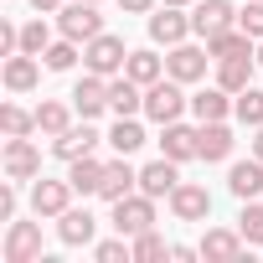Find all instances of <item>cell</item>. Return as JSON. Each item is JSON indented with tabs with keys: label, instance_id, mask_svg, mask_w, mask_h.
I'll return each mask as SVG.
<instances>
[{
	"label": "cell",
	"instance_id": "obj_1",
	"mask_svg": "<svg viewBox=\"0 0 263 263\" xmlns=\"http://www.w3.org/2000/svg\"><path fill=\"white\" fill-rule=\"evenodd\" d=\"M181 108H186V93H181V83H176L171 72H165L160 83H150V88H145V114H150L160 129H165V124H176V119H181Z\"/></svg>",
	"mask_w": 263,
	"mask_h": 263
},
{
	"label": "cell",
	"instance_id": "obj_2",
	"mask_svg": "<svg viewBox=\"0 0 263 263\" xmlns=\"http://www.w3.org/2000/svg\"><path fill=\"white\" fill-rule=\"evenodd\" d=\"M114 227L124 232V237H140V232H150L155 227V196H135V191H129V196H119L114 201Z\"/></svg>",
	"mask_w": 263,
	"mask_h": 263
},
{
	"label": "cell",
	"instance_id": "obj_3",
	"mask_svg": "<svg viewBox=\"0 0 263 263\" xmlns=\"http://www.w3.org/2000/svg\"><path fill=\"white\" fill-rule=\"evenodd\" d=\"M83 62H88V72H98V78H114V72H124L129 52H124V42H119V36L98 31L93 42H83Z\"/></svg>",
	"mask_w": 263,
	"mask_h": 263
},
{
	"label": "cell",
	"instance_id": "obj_4",
	"mask_svg": "<svg viewBox=\"0 0 263 263\" xmlns=\"http://www.w3.org/2000/svg\"><path fill=\"white\" fill-rule=\"evenodd\" d=\"M57 26H62V36H72V42H93V36L103 31V16H98L93 0H72V6H62Z\"/></svg>",
	"mask_w": 263,
	"mask_h": 263
},
{
	"label": "cell",
	"instance_id": "obj_5",
	"mask_svg": "<svg viewBox=\"0 0 263 263\" xmlns=\"http://www.w3.org/2000/svg\"><path fill=\"white\" fill-rule=\"evenodd\" d=\"M6 176L11 181H36L42 176V150L26 135H6Z\"/></svg>",
	"mask_w": 263,
	"mask_h": 263
},
{
	"label": "cell",
	"instance_id": "obj_6",
	"mask_svg": "<svg viewBox=\"0 0 263 263\" xmlns=\"http://www.w3.org/2000/svg\"><path fill=\"white\" fill-rule=\"evenodd\" d=\"M6 263H42V227L36 222H11V232H6Z\"/></svg>",
	"mask_w": 263,
	"mask_h": 263
},
{
	"label": "cell",
	"instance_id": "obj_7",
	"mask_svg": "<svg viewBox=\"0 0 263 263\" xmlns=\"http://www.w3.org/2000/svg\"><path fill=\"white\" fill-rule=\"evenodd\" d=\"M171 212H176V222H206V217H212V196H206V186L181 181V186L171 191Z\"/></svg>",
	"mask_w": 263,
	"mask_h": 263
},
{
	"label": "cell",
	"instance_id": "obj_8",
	"mask_svg": "<svg viewBox=\"0 0 263 263\" xmlns=\"http://www.w3.org/2000/svg\"><path fill=\"white\" fill-rule=\"evenodd\" d=\"M160 150L181 165V160H201V129H191V124H165V135H160Z\"/></svg>",
	"mask_w": 263,
	"mask_h": 263
},
{
	"label": "cell",
	"instance_id": "obj_9",
	"mask_svg": "<svg viewBox=\"0 0 263 263\" xmlns=\"http://www.w3.org/2000/svg\"><path fill=\"white\" fill-rule=\"evenodd\" d=\"M206 62H212V52H201V47H171V57H165V72L176 78V83H196V78H206Z\"/></svg>",
	"mask_w": 263,
	"mask_h": 263
},
{
	"label": "cell",
	"instance_id": "obj_10",
	"mask_svg": "<svg viewBox=\"0 0 263 263\" xmlns=\"http://www.w3.org/2000/svg\"><path fill=\"white\" fill-rule=\"evenodd\" d=\"M72 206V181H36L31 186V212L36 217H62Z\"/></svg>",
	"mask_w": 263,
	"mask_h": 263
},
{
	"label": "cell",
	"instance_id": "obj_11",
	"mask_svg": "<svg viewBox=\"0 0 263 263\" xmlns=\"http://www.w3.org/2000/svg\"><path fill=\"white\" fill-rule=\"evenodd\" d=\"M93 232H98V217H93L88 206H67V212L57 217V237H62L67 248H88Z\"/></svg>",
	"mask_w": 263,
	"mask_h": 263
},
{
	"label": "cell",
	"instance_id": "obj_12",
	"mask_svg": "<svg viewBox=\"0 0 263 263\" xmlns=\"http://www.w3.org/2000/svg\"><path fill=\"white\" fill-rule=\"evenodd\" d=\"M227 26H237V11L227 6V0H201V6L191 11V31L196 36H217Z\"/></svg>",
	"mask_w": 263,
	"mask_h": 263
},
{
	"label": "cell",
	"instance_id": "obj_13",
	"mask_svg": "<svg viewBox=\"0 0 263 263\" xmlns=\"http://www.w3.org/2000/svg\"><path fill=\"white\" fill-rule=\"evenodd\" d=\"M191 31V16H181V6H160L150 16V42H165V47H181Z\"/></svg>",
	"mask_w": 263,
	"mask_h": 263
},
{
	"label": "cell",
	"instance_id": "obj_14",
	"mask_svg": "<svg viewBox=\"0 0 263 263\" xmlns=\"http://www.w3.org/2000/svg\"><path fill=\"white\" fill-rule=\"evenodd\" d=\"M72 108L83 114V119H98L103 108H108V78H98V72H88L78 88H72Z\"/></svg>",
	"mask_w": 263,
	"mask_h": 263
},
{
	"label": "cell",
	"instance_id": "obj_15",
	"mask_svg": "<svg viewBox=\"0 0 263 263\" xmlns=\"http://www.w3.org/2000/svg\"><path fill=\"white\" fill-rule=\"evenodd\" d=\"M135 186H140V171H129V155H119V160L103 165V186H98V196H103V201H119V196H129Z\"/></svg>",
	"mask_w": 263,
	"mask_h": 263
},
{
	"label": "cell",
	"instance_id": "obj_16",
	"mask_svg": "<svg viewBox=\"0 0 263 263\" xmlns=\"http://www.w3.org/2000/svg\"><path fill=\"white\" fill-rule=\"evenodd\" d=\"M181 186V176H176V160L171 155H160V160H150L145 171H140V191L145 196H171Z\"/></svg>",
	"mask_w": 263,
	"mask_h": 263
},
{
	"label": "cell",
	"instance_id": "obj_17",
	"mask_svg": "<svg viewBox=\"0 0 263 263\" xmlns=\"http://www.w3.org/2000/svg\"><path fill=\"white\" fill-rule=\"evenodd\" d=\"M108 108H114L119 119H135V114L145 108V88H140L135 78H108Z\"/></svg>",
	"mask_w": 263,
	"mask_h": 263
},
{
	"label": "cell",
	"instance_id": "obj_18",
	"mask_svg": "<svg viewBox=\"0 0 263 263\" xmlns=\"http://www.w3.org/2000/svg\"><path fill=\"white\" fill-rule=\"evenodd\" d=\"M93 145H98V129H93L88 119H83V124H72L67 135H57V140H52V150H57L67 165H72L78 155H93Z\"/></svg>",
	"mask_w": 263,
	"mask_h": 263
},
{
	"label": "cell",
	"instance_id": "obj_19",
	"mask_svg": "<svg viewBox=\"0 0 263 263\" xmlns=\"http://www.w3.org/2000/svg\"><path fill=\"white\" fill-rule=\"evenodd\" d=\"M206 52H212V62H227V57H253V36H248L242 26H227V31L206 36Z\"/></svg>",
	"mask_w": 263,
	"mask_h": 263
},
{
	"label": "cell",
	"instance_id": "obj_20",
	"mask_svg": "<svg viewBox=\"0 0 263 263\" xmlns=\"http://www.w3.org/2000/svg\"><path fill=\"white\" fill-rule=\"evenodd\" d=\"M36 78H42V62H36L31 52H11V57H6V88H11V93H31Z\"/></svg>",
	"mask_w": 263,
	"mask_h": 263
},
{
	"label": "cell",
	"instance_id": "obj_21",
	"mask_svg": "<svg viewBox=\"0 0 263 263\" xmlns=\"http://www.w3.org/2000/svg\"><path fill=\"white\" fill-rule=\"evenodd\" d=\"M201 258H212V263H232V258H242V232L212 227V232L201 237Z\"/></svg>",
	"mask_w": 263,
	"mask_h": 263
},
{
	"label": "cell",
	"instance_id": "obj_22",
	"mask_svg": "<svg viewBox=\"0 0 263 263\" xmlns=\"http://www.w3.org/2000/svg\"><path fill=\"white\" fill-rule=\"evenodd\" d=\"M227 186H232V196L253 201V196L263 191V160H258V155H253V160H237V165L227 171Z\"/></svg>",
	"mask_w": 263,
	"mask_h": 263
},
{
	"label": "cell",
	"instance_id": "obj_23",
	"mask_svg": "<svg viewBox=\"0 0 263 263\" xmlns=\"http://www.w3.org/2000/svg\"><path fill=\"white\" fill-rule=\"evenodd\" d=\"M227 155H232V129H227L222 119L201 124V160H206V165H217V160H227Z\"/></svg>",
	"mask_w": 263,
	"mask_h": 263
},
{
	"label": "cell",
	"instance_id": "obj_24",
	"mask_svg": "<svg viewBox=\"0 0 263 263\" xmlns=\"http://www.w3.org/2000/svg\"><path fill=\"white\" fill-rule=\"evenodd\" d=\"M67 181H72V191H83V196H98V186H103V160H93V155H78V160H72V171H67Z\"/></svg>",
	"mask_w": 263,
	"mask_h": 263
},
{
	"label": "cell",
	"instance_id": "obj_25",
	"mask_svg": "<svg viewBox=\"0 0 263 263\" xmlns=\"http://www.w3.org/2000/svg\"><path fill=\"white\" fill-rule=\"evenodd\" d=\"M124 78H135L140 88H150V83H160V78H165V62H160L155 52H129V62H124Z\"/></svg>",
	"mask_w": 263,
	"mask_h": 263
},
{
	"label": "cell",
	"instance_id": "obj_26",
	"mask_svg": "<svg viewBox=\"0 0 263 263\" xmlns=\"http://www.w3.org/2000/svg\"><path fill=\"white\" fill-rule=\"evenodd\" d=\"M253 62H258V57H227V62H217V83H222L227 93H242V88L253 83Z\"/></svg>",
	"mask_w": 263,
	"mask_h": 263
},
{
	"label": "cell",
	"instance_id": "obj_27",
	"mask_svg": "<svg viewBox=\"0 0 263 263\" xmlns=\"http://www.w3.org/2000/svg\"><path fill=\"white\" fill-rule=\"evenodd\" d=\"M191 108H196V119H201V124H212V119H227V108H232V103H227V88L217 83V88H201V93L191 98Z\"/></svg>",
	"mask_w": 263,
	"mask_h": 263
},
{
	"label": "cell",
	"instance_id": "obj_28",
	"mask_svg": "<svg viewBox=\"0 0 263 263\" xmlns=\"http://www.w3.org/2000/svg\"><path fill=\"white\" fill-rule=\"evenodd\" d=\"M232 114H237L248 129H258V124H263V88H253V83H248L242 93H232Z\"/></svg>",
	"mask_w": 263,
	"mask_h": 263
},
{
	"label": "cell",
	"instance_id": "obj_29",
	"mask_svg": "<svg viewBox=\"0 0 263 263\" xmlns=\"http://www.w3.org/2000/svg\"><path fill=\"white\" fill-rule=\"evenodd\" d=\"M36 129H42V135H67V129H72V108L67 103H42L36 108Z\"/></svg>",
	"mask_w": 263,
	"mask_h": 263
},
{
	"label": "cell",
	"instance_id": "obj_30",
	"mask_svg": "<svg viewBox=\"0 0 263 263\" xmlns=\"http://www.w3.org/2000/svg\"><path fill=\"white\" fill-rule=\"evenodd\" d=\"M108 145H114V150H119V155H135V150H140V145H145V129H140V124H135V119H119V124H114V129H108Z\"/></svg>",
	"mask_w": 263,
	"mask_h": 263
},
{
	"label": "cell",
	"instance_id": "obj_31",
	"mask_svg": "<svg viewBox=\"0 0 263 263\" xmlns=\"http://www.w3.org/2000/svg\"><path fill=\"white\" fill-rule=\"evenodd\" d=\"M42 62H47V72H67V67L78 62V42H72V36H62V42H52V47L42 52Z\"/></svg>",
	"mask_w": 263,
	"mask_h": 263
},
{
	"label": "cell",
	"instance_id": "obj_32",
	"mask_svg": "<svg viewBox=\"0 0 263 263\" xmlns=\"http://www.w3.org/2000/svg\"><path fill=\"white\" fill-rule=\"evenodd\" d=\"M237 232H242V242L263 248V206H258V201H242V217H237Z\"/></svg>",
	"mask_w": 263,
	"mask_h": 263
},
{
	"label": "cell",
	"instance_id": "obj_33",
	"mask_svg": "<svg viewBox=\"0 0 263 263\" xmlns=\"http://www.w3.org/2000/svg\"><path fill=\"white\" fill-rule=\"evenodd\" d=\"M129 248H135V263H155V258H165V253H171V248L160 242V232H155V227H150V232H140Z\"/></svg>",
	"mask_w": 263,
	"mask_h": 263
},
{
	"label": "cell",
	"instance_id": "obj_34",
	"mask_svg": "<svg viewBox=\"0 0 263 263\" xmlns=\"http://www.w3.org/2000/svg\"><path fill=\"white\" fill-rule=\"evenodd\" d=\"M0 129H6V135H31V129H36V114L6 103V108H0Z\"/></svg>",
	"mask_w": 263,
	"mask_h": 263
},
{
	"label": "cell",
	"instance_id": "obj_35",
	"mask_svg": "<svg viewBox=\"0 0 263 263\" xmlns=\"http://www.w3.org/2000/svg\"><path fill=\"white\" fill-rule=\"evenodd\" d=\"M93 258H98V263H135V248H124V232H119L114 242H98Z\"/></svg>",
	"mask_w": 263,
	"mask_h": 263
},
{
	"label": "cell",
	"instance_id": "obj_36",
	"mask_svg": "<svg viewBox=\"0 0 263 263\" xmlns=\"http://www.w3.org/2000/svg\"><path fill=\"white\" fill-rule=\"evenodd\" d=\"M47 47H52V42H47V26H42V21H26V26H21V52L42 57Z\"/></svg>",
	"mask_w": 263,
	"mask_h": 263
},
{
	"label": "cell",
	"instance_id": "obj_37",
	"mask_svg": "<svg viewBox=\"0 0 263 263\" xmlns=\"http://www.w3.org/2000/svg\"><path fill=\"white\" fill-rule=\"evenodd\" d=\"M237 26H242L253 42H263V0H253V6H242V11H237Z\"/></svg>",
	"mask_w": 263,
	"mask_h": 263
},
{
	"label": "cell",
	"instance_id": "obj_38",
	"mask_svg": "<svg viewBox=\"0 0 263 263\" xmlns=\"http://www.w3.org/2000/svg\"><path fill=\"white\" fill-rule=\"evenodd\" d=\"M0 222H16V186H0Z\"/></svg>",
	"mask_w": 263,
	"mask_h": 263
},
{
	"label": "cell",
	"instance_id": "obj_39",
	"mask_svg": "<svg viewBox=\"0 0 263 263\" xmlns=\"http://www.w3.org/2000/svg\"><path fill=\"white\" fill-rule=\"evenodd\" d=\"M119 6H124V11H129V16H145V11H150V6H155V0H119Z\"/></svg>",
	"mask_w": 263,
	"mask_h": 263
},
{
	"label": "cell",
	"instance_id": "obj_40",
	"mask_svg": "<svg viewBox=\"0 0 263 263\" xmlns=\"http://www.w3.org/2000/svg\"><path fill=\"white\" fill-rule=\"evenodd\" d=\"M196 253H201V248H186V242H176V248H171V258H176V263H191Z\"/></svg>",
	"mask_w": 263,
	"mask_h": 263
},
{
	"label": "cell",
	"instance_id": "obj_41",
	"mask_svg": "<svg viewBox=\"0 0 263 263\" xmlns=\"http://www.w3.org/2000/svg\"><path fill=\"white\" fill-rule=\"evenodd\" d=\"M36 11H62V0H31Z\"/></svg>",
	"mask_w": 263,
	"mask_h": 263
},
{
	"label": "cell",
	"instance_id": "obj_42",
	"mask_svg": "<svg viewBox=\"0 0 263 263\" xmlns=\"http://www.w3.org/2000/svg\"><path fill=\"white\" fill-rule=\"evenodd\" d=\"M253 155L263 160V124H258V135H253Z\"/></svg>",
	"mask_w": 263,
	"mask_h": 263
},
{
	"label": "cell",
	"instance_id": "obj_43",
	"mask_svg": "<svg viewBox=\"0 0 263 263\" xmlns=\"http://www.w3.org/2000/svg\"><path fill=\"white\" fill-rule=\"evenodd\" d=\"M165 6H191V0H165Z\"/></svg>",
	"mask_w": 263,
	"mask_h": 263
},
{
	"label": "cell",
	"instance_id": "obj_44",
	"mask_svg": "<svg viewBox=\"0 0 263 263\" xmlns=\"http://www.w3.org/2000/svg\"><path fill=\"white\" fill-rule=\"evenodd\" d=\"M258 67H263V42H258Z\"/></svg>",
	"mask_w": 263,
	"mask_h": 263
},
{
	"label": "cell",
	"instance_id": "obj_45",
	"mask_svg": "<svg viewBox=\"0 0 263 263\" xmlns=\"http://www.w3.org/2000/svg\"><path fill=\"white\" fill-rule=\"evenodd\" d=\"M93 6H98V0H93Z\"/></svg>",
	"mask_w": 263,
	"mask_h": 263
}]
</instances>
